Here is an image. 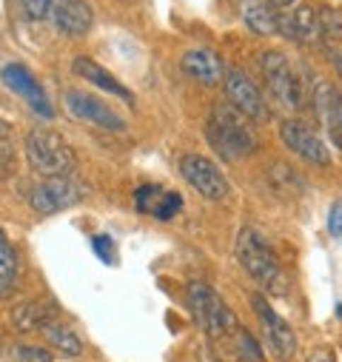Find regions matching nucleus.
Segmentation results:
<instances>
[{
  "instance_id": "nucleus-1",
  "label": "nucleus",
  "mask_w": 342,
  "mask_h": 362,
  "mask_svg": "<svg viewBox=\"0 0 342 362\" xmlns=\"http://www.w3.org/2000/svg\"><path fill=\"white\" fill-rule=\"evenodd\" d=\"M206 140L217 151L220 160L234 163L242 157H251L256 151V137L248 126V117H242L231 103H220L211 109L206 120Z\"/></svg>"
},
{
  "instance_id": "nucleus-2",
  "label": "nucleus",
  "mask_w": 342,
  "mask_h": 362,
  "mask_svg": "<svg viewBox=\"0 0 342 362\" xmlns=\"http://www.w3.org/2000/svg\"><path fill=\"white\" fill-rule=\"evenodd\" d=\"M26 160L29 165L46 177V180H54V177H66L77 168V154L74 148L57 134V132H49V129H35L26 134Z\"/></svg>"
},
{
  "instance_id": "nucleus-3",
  "label": "nucleus",
  "mask_w": 342,
  "mask_h": 362,
  "mask_svg": "<svg viewBox=\"0 0 342 362\" xmlns=\"http://www.w3.org/2000/svg\"><path fill=\"white\" fill-rule=\"evenodd\" d=\"M237 259L240 265L248 271V277H254L263 288L274 291L283 286V268H280V259L274 257L271 245L256 234L254 228H242L237 234Z\"/></svg>"
},
{
  "instance_id": "nucleus-4",
  "label": "nucleus",
  "mask_w": 342,
  "mask_h": 362,
  "mask_svg": "<svg viewBox=\"0 0 342 362\" xmlns=\"http://www.w3.org/2000/svg\"><path fill=\"white\" fill-rule=\"evenodd\" d=\"M256 66H260L266 88L280 106H288V109L302 106V100H305L302 80H300L297 69L291 66V60L283 52H263L260 57H256Z\"/></svg>"
},
{
  "instance_id": "nucleus-5",
  "label": "nucleus",
  "mask_w": 342,
  "mask_h": 362,
  "mask_svg": "<svg viewBox=\"0 0 342 362\" xmlns=\"http://www.w3.org/2000/svg\"><path fill=\"white\" fill-rule=\"evenodd\" d=\"M189 305H191V314H194L197 325L214 339H225L240 328L237 320H234V311L206 283H191L189 286Z\"/></svg>"
},
{
  "instance_id": "nucleus-6",
  "label": "nucleus",
  "mask_w": 342,
  "mask_h": 362,
  "mask_svg": "<svg viewBox=\"0 0 342 362\" xmlns=\"http://www.w3.org/2000/svg\"><path fill=\"white\" fill-rule=\"evenodd\" d=\"M223 83H225V98H228V103H231L242 117H248L251 123H266V120L271 117L269 103H266V98H263V92H260V86H256L245 71L228 69Z\"/></svg>"
},
{
  "instance_id": "nucleus-7",
  "label": "nucleus",
  "mask_w": 342,
  "mask_h": 362,
  "mask_svg": "<svg viewBox=\"0 0 342 362\" xmlns=\"http://www.w3.org/2000/svg\"><path fill=\"white\" fill-rule=\"evenodd\" d=\"M180 174H183V180L194 189V192H200L206 200H223L225 194H228V180H225V174L220 171V165L214 163V160H208V157H203V154H186L183 160H180Z\"/></svg>"
},
{
  "instance_id": "nucleus-8",
  "label": "nucleus",
  "mask_w": 342,
  "mask_h": 362,
  "mask_svg": "<svg viewBox=\"0 0 342 362\" xmlns=\"http://www.w3.org/2000/svg\"><path fill=\"white\" fill-rule=\"evenodd\" d=\"M280 35L294 43H319L328 40V6H300L288 15H280Z\"/></svg>"
},
{
  "instance_id": "nucleus-9",
  "label": "nucleus",
  "mask_w": 342,
  "mask_h": 362,
  "mask_svg": "<svg viewBox=\"0 0 342 362\" xmlns=\"http://www.w3.org/2000/svg\"><path fill=\"white\" fill-rule=\"evenodd\" d=\"M254 311H256V317H260V322H263V334H266V342L274 351V356L288 362L297 354V334H294V328L269 305V300L263 294H254Z\"/></svg>"
},
{
  "instance_id": "nucleus-10",
  "label": "nucleus",
  "mask_w": 342,
  "mask_h": 362,
  "mask_svg": "<svg viewBox=\"0 0 342 362\" xmlns=\"http://www.w3.org/2000/svg\"><path fill=\"white\" fill-rule=\"evenodd\" d=\"M83 197H86V189L80 183H71L66 177H54V180H43L40 186L32 189L29 203L37 214H57L63 209H71Z\"/></svg>"
},
{
  "instance_id": "nucleus-11",
  "label": "nucleus",
  "mask_w": 342,
  "mask_h": 362,
  "mask_svg": "<svg viewBox=\"0 0 342 362\" xmlns=\"http://www.w3.org/2000/svg\"><path fill=\"white\" fill-rule=\"evenodd\" d=\"M280 137H283V143H285L297 157H302L305 163L319 165V168H325V165L331 163L328 146L322 143V137H319L308 123H302V120H283Z\"/></svg>"
},
{
  "instance_id": "nucleus-12",
  "label": "nucleus",
  "mask_w": 342,
  "mask_h": 362,
  "mask_svg": "<svg viewBox=\"0 0 342 362\" xmlns=\"http://www.w3.org/2000/svg\"><path fill=\"white\" fill-rule=\"evenodd\" d=\"M0 80H4V86L9 88L12 95L23 98V100L35 109V115H40V117H46V120L54 117L52 103L46 100V92L40 88V83L35 80V74H32L23 63H6L4 69H0Z\"/></svg>"
},
{
  "instance_id": "nucleus-13",
  "label": "nucleus",
  "mask_w": 342,
  "mask_h": 362,
  "mask_svg": "<svg viewBox=\"0 0 342 362\" xmlns=\"http://www.w3.org/2000/svg\"><path fill=\"white\" fill-rule=\"evenodd\" d=\"M66 112H71V117H77V120L95 123V126L109 129V132H123L126 129V123L120 120V115L112 106H106L95 95L80 92V88H69L66 92Z\"/></svg>"
},
{
  "instance_id": "nucleus-14",
  "label": "nucleus",
  "mask_w": 342,
  "mask_h": 362,
  "mask_svg": "<svg viewBox=\"0 0 342 362\" xmlns=\"http://www.w3.org/2000/svg\"><path fill=\"white\" fill-rule=\"evenodd\" d=\"M311 103L331 137V143L336 148H342V88L331 86V83H317V88L311 92Z\"/></svg>"
},
{
  "instance_id": "nucleus-15",
  "label": "nucleus",
  "mask_w": 342,
  "mask_h": 362,
  "mask_svg": "<svg viewBox=\"0 0 342 362\" xmlns=\"http://www.w3.org/2000/svg\"><path fill=\"white\" fill-rule=\"evenodd\" d=\"M49 18H52L54 29H60L69 37H83L95 23L92 6L86 4V0H54Z\"/></svg>"
},
{
  "instance_id": "nucleus-16",
  "label": "nucleus",
  "mask_w": 342,
  "mask_h": 362,
  "mask_svg": "<svg viewBox=\"0 0 342 362\" xmlns=\"http://www.w3.org/2000/svg\"><path fill=\"white\" fill-rule=\"evenodd\" d=\"M183 71L206 86H217L220 80H225V66H223V57L211 49H189L180 60Z\"/></svg>"
},
{
  "instance_id": "nucleus-17",
  "label": "nucleus",
  "mask_w": 342,
  "mask_h": 362,
  "mask_svg": "<svg viewBox=\"0 0 342 362\" xmlns=\"http://www.w3.org/2000/svg\"><path fill=\"white\" fill-rule=\"evenodd\" d=\"M71 69H74V74H80L83 80L95 83L98 88H103V92H109V95H114V98H120V100H126V103L134 100V95L129 92V88H126L114 74H109L103 66H98L92 57H74Z\"/></svg>"
},
{
  "instance_id": "nucleus-18",
  "label": "nucleus",
  "mask_w": 342,
  "mask_h": 362,
  "mask_svg": "<svg viewBox=\"0 0 342 362\" xmlns=\"http://www.w3.org/2000/svg\"><path fill=\"white\" fill-rule=\"evenodd\" d=\"M242 21L254 35H280V15L269 0H242Z\"/></svg>"
},
{
  "instance_id": "nucleus-19",
  "label": "nucleus",
  "mask_w": 342,
  "mask_h": 362,
  "mask_svg": "<svg viewBox=\"0 0 342 362\" xmlns=\"http://www.w3.org/2000/svg\"><path fill=\"white\" fill-rule=\"evenodd\" d=\"M12 322L23 334L43 331L49 322H54V308H49L46 303H20L12 311Z\"/></svg>"
},
{
  "instance_id": "nucleus-20",
  "label": "nucleus",
  "mask_w": 342,
  "mask_h": 362,
  "mask_svg": "<svg viewBox=\"0 0 342 362\" xmlns=\"http://www.w3.org/2000/svg\"><path fill=\"white\" fill-rule=\"evenodd\" d=\"M20 277V262H18V251L12 245V240L0 228V297H9L18 286Z\"/></svg>"
},
{
  "instance_id": "nucleus-21",
  "label": "nucleus",
  "mask_w": 342,
  "mask_h": 362,
  "mask_svg": "<svg viewBox=\"0 0 342 362\" xmlns=\"http://www.w3.org/2000/svg\"><path fill=\"white\" fill-rule=\"evenodd\" d=\"M43 337H46V339H49V345H52V348H57L60 354L77 356V354L83 351V342H80V337H77L71 328L60 325L57 320H54V322H49V325L43 328Z\"/></svg>"
},
{
  "instance_id": "nucleus-22",
  "label": "nucleus",
  "mask_w": 342,
  "mask_h": 362,
  "mask_svg": "<svg viewBox=\"0 0 342 362\" xmlns=\"http://www.w3.org/2000/svg\"><path fill=\"white\" fill-rule=\"evenodd\" d=\"M12 126L0 117V183L15 171V137H12Z\"/></svg>"
},
{
  "instance_id": "nucleus-23",
  "label": "nucleus",
  "mask_w": 342,
  "mask_h": 362,
  "mask_svg": "<svg viewBox=\"0 0 342 362\" xmlns=\"http://www.w3.org/2000/svg\"><path fill=\"white\" fill-rule=\"evenodd\" d=\"M163 194H165V189H163V186H154V183H148V186H140V189L134 192V203H137V211H143V214H154V209L160 206Z\"/></svg>"
},
{
  "instance_id": "nucleus-24",
  "label": "nucleus",
  "mask_w": 342,
  "mask_h": 362,
  "mask_svg": "<svg viewBox=\"0 0 342 362\" xmlns=\"http://www.w3.org/2000/svg\"><path fill=\"white\" fill-rule=\"evenodd\" d=\"M180 209H183V197H180L177 192H165L151 217H157V220H171V217L180 214Z\"/></svg>"
},
{
  "instance_id": "nucleus-25",
  "label": "nucleus",
  "mask_w": 342,
  "mask_h": 362,
  "mask_svg": "<svg viewBox=\"0 0 342 362\" xmlns=\"http://www.w3.org/2000/svg\"><path fill=\"white\" fill-rule=\"evenodd\" d=\"M18 4H20L23 15H26L29 21H43V18L52 15L54 0H18Z\"/></svg>"
},
{
  "instance_id": "nucleus-26",
  "label": "nucleus",
  "mask_w": 342,
  "mask_h": 362,
  "mask_svg": "<svg viewBox=\"0 0 342 362\" xmlns=\"http://www.w3.org/2000/svg\"><path fill=\"white\" fill-rule=\"evenodd\" d=\"M92 248H95V254H98L106 265H114V262H117L114 243H112V237H109V234H95V237H92Z\"/></svg>"
},
{
  "instance_id": "nucleus-27",
  "label": "nucleus",
  "mask_w": 342,
  "mask_h": 362,
  "mask_svg": "<svg viewBox=\"0 0 342 362\" xmlns=\"http://www.w3.org/2000/svg\"><path fill=\"white\" fill-rule=\"evenodd\" d=\"M15 354H18V362H54L52 354L40 345H20Z\"/></svg>"
},
{
  "instance_id": "nucleus-28",
  "label": "nucleus",
  "mask_w": 342,
  "mask_h": 362,
  "mask_svg": "<svg viewBox=\"0 0 342 362\" xmlns=\"http://www.w3.org/2000/svg\"><path fill=\"white\" fill-rule=\"evenodd\" d=\"M328 234L331 237H342V200H334L328 209Z\"/></svg>"
},
{
  "instance_id": "nucleus-29",
  "label": "nucleus",
  "mask_w": 342,
  "mask_h": 362,
  "mask_svg": "<svg viewBox=\"0 0 342 362\" xmlns=\"http://www.w3.org/2000/svg\"><path fill=\"white\" fill-rule=\"evenodd\" d=\"M305 362H334V354L328 351V348H317V351H311L308 354V359Z\"/></svg>"
},
{
  "instance_id": "nucleus-30",
  "label": "nucleus",
  "mask_w": 342,
  "mask_h": 362,
  "mask_svg": "<svg viewBox=\"0 0 342 362\" xmlns=\"http://www.w3.org/2000/svg\"><path fill=\"white\" fill-rule=\"evenodd\" d=\"M331 63H334L336 74L342 77V46H331Z\"/></svg>"
},
{
  "instance_id": "nucleus-31",
  "label": "nucleus",
  "mask_w": 342,
  "mask_h": 362,
  "mask_svg": "<svg viewBox=\"0 0 342 362\" xmlns=\"http://www.w3.org/2000/svg\"><path fill=\"white\" fill-rule=\"evenodd\" d=\"M269 4H271V6H280V9H285V6H291V4H294V0H269Z\"/></svg>"
}]
</instances>
